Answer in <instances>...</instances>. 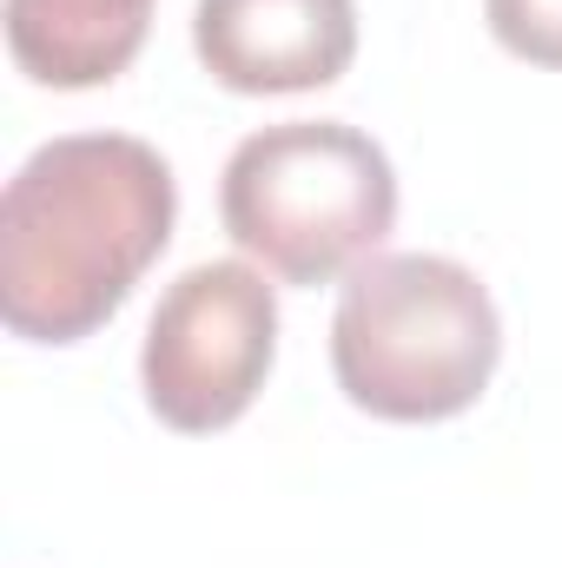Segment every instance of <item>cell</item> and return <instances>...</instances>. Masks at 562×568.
Here are the masks:
<instances>
[{"instance_id": "obj_1", "label": "cell", "mask_w": 562, "mask_h": 568, "mask_svg": "<svg viewBox=\"0 0 562 568\" xmlns=\"http://www.w3.org/2000/svg\"><path fill=\"white\" fill-rule=\"evenodd\" d=\"M172 165L145 140H47L0 199V324L27 344L93 337L172 245Z\"/></svg>"}, {"instance_id": "obj_2", "label": "cell", "mask_w": 562, "mask_h": 568, "mask_svg": "<svg viewBox=\"0 0 562 568\" xmlns=\"http://www.w3.org/2000/svg\"><path fill=\"white\" fill-rule=\"evenodd\" d=\"M503 357V317L490 284L443 252L364 258L331 317L338 390L378 424L463 417Z\"/></svg>"}, {"instance_id": "obj_4", "label": "cell", "mask_w": 562, "mask_h": 568, "mask_svg": "<svg viewBox=\"0 0 562 568\" xmlns=\"http://www.w3.org/2000/svg\"><path fill=\"white\" fill-rule=\"evenodd\" d=\"M279 357V297L259 265L205 258L165 284L140 344L145 410L179 436L239 424Z\"/></svg>"}, {"instance_id": "obj_3", "label": "cell", "mask_w": 562, "mask_h": 568, "mask_svg": "<svg viewBox=\"0 0 562 568\" xmlns=\"http://www.w3.org/2000/svg\"><path fill=\"white\" fill-rule=\"evenodd\" d=\"M219 219L245 258L284 284L351 278L398 225L391 152L344 120L245 133L219 179Z\"/></svg>"}, {"instance_id": "obj_5", "label": "cell", "mask_w": 562, "mask_h": 568, "mask_svg": "<svg viewBox=\"0 0 562 568\" xmlns=\"http://www.w3.org/2000/svg\"><path fill=\"white\" fill-rule=\"evenodd\" d=\"M192 53L225 93H311L358 53V0H199Z\"/></svg>"}, {"instance_id": "obj_6", "label": "cell", "mask_w": 562, "mask_h": 568, "mask_svg": "<svg viewBox=\"0 0 562 568\" xmlns=\"http://www.w3.org/2000/svg\"><path fill=\"white\" fill-rule=\"evenodd\" d=\"M152 0H7V53L53 93L120 80L145 47Z\"/></svg>"}, {"instance_id": "obj_7", "label": "cell", "mask_w": 562, "mask_h": 568, "mask_svg": "<svg viewBox=\"0 0 562 568\" xmlns=\"http://www.w3.org/2000/svg\"><path fill=\"white\" fill-rule=\"evenodd\" d=\"M483 20L503 53L530 67H562V0H483Z\"/></svg>"}]
</instances>
